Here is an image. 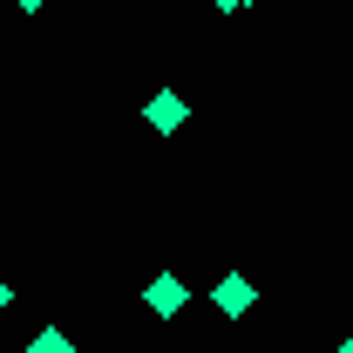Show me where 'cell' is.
Returning a JSON list of instances; mask_svg holds the SVG:
<instances>
[{
  "mask_svg": "<svg viewBox=\"0 0 353 353\" xmlns=\"http://www.w3.org/2000/svg\"><path fill=\"white\" fill-rule=\"evenodd\" d=\"M211 299H218V312H231V319H238V312H252V299H259V285H252L245 272H224Z\"/></svg>",
  "mask_w": 353,
  "mask_h": 353,
  "instance_id": "cell-1",
  "label": "cell"
},
{
  "mask_svg": "<svg viewBox=\"0 0 353 353\" xmlns=\"http://www.w3.org/2000/svg\"><path fill=\"white\" fill-rule=\"evenodd\" d=\"M143 299H150V312H163V319H170V312H183L190 292H183V279H176V272H163V279H150V292H143Z\"/></svg>",
  "mask_w": 353,
  "mask_h": 353,
  "instance_id": "cell-2",
  "label": "cell"
},
{
  "mask_svg": "<svg viewBox=\"0 0 353 353\" xmlns=\"http://www.w3.org/2000/svg\"><path fill=\"white\" fill-rule=\"evenodd\" d=\"M143 116H150V130H183V116H190V109H183V95H170V88H163Z\"/></svg>",
  "mask_w": 353,
  "mask_h": 353,
  "instance_id": "cell-3",
  "label": "cell"
},
{
  "mask_svg": "<svg viewBox=\"0 0 353 353\" xmlns=\"http://www.w3.org/2000/svg\"><path fill=\"white\" fill-rule=\"evenodd\" d=\"M34 353H68V340H61V333H41V340H34Z\"/></svg>",
  "mask_w": 353,
  "mask_h": 353,
  "instance_id": "cell-4",
  "label": "cell"
},
{
  "mask_svg": "<svg viewBox=\"0 0 353 353\" xmlns=\"http://www.w3.org/2000/svg\"><path fill=\"white\" fill-rule=\"evenodd\" d=\"M211 7H218V14H238V0H211Z\"/></svg>",
  "mask_w": 353,
  "mask_h": 353,
  "instance_id": "cell-5",
  "label": "cell"
},
{
  "mask_svg": "<svg viewBox=\"0 0 353 353\" xmlns=\"http://www.w3.org/2000/svg\"><path fill=\"white\" fill-rule=\"evenodd\" d=\"M340 353H353V333H347V340H340Z\"/></svg>",
  "mask_w": 353,
  "mask_h": 353,
  "instance_id": "cell-6",
  "label": "cell"
},
{
  "mask_svg": "<svg viewBox=\"0 0 353 353\" xmlns=\"http://www.w3.org/2000/svg\"><path fill=\"white\" fill-rule=\"evenodd\" d=\"M14 7H41V0H14Z\"/></svg>",
  "mask_w": 353,
  "mask_h": 353,
  "instance_id": "cell-7",
  "label": "cell"
},
{
  "mask_svg": "<svg viewBox=\"0 0 353 353\" xmlns=\"http://www.w3.org/2000/svg\"><path fill=\"white\" fill-rule=\"evenodd\" d=\"M0 306H7V285H0Z\"/></svg>",
  "mask_w": 353,
  "mask_h": 353,
  "instance_id": "cell-8",
  "label": "cell"
},
{
  "mask_svg": "<svg viewBox=\"0 0 353 353\" xmlns=\"http://www.w3.org/2000/svg\"><path fill=\"white\" fill-rule=\"evenodd\" d=\"M238 7H252V0H238Z\"/></svg>",
  "mask_w": 353,
  "mask_h": 353,
  "instance_id": "cell-9",
  "label": "cell"
}]
</instances>
